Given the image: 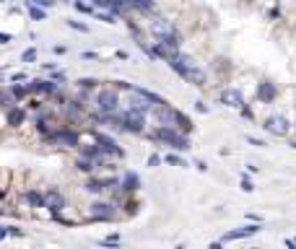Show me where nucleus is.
Returning <instances> with one entry per match:
<instances>
[{
  "mask_svg": "<svg viewBox=\"0 0 296 249\" xmlns=\"http://www.w3.org/2000/svg\"><path fill=\"white\" fill-rule=\"evenodd\" d=\"M166 65H169L174 73H177L179 78H184L187 83H192V86H206V81H208L206 70L198 68V65H195V60H192L190 55L179 52V50L174 52L169 60H166Z\"/></svg>",
  "mask_w": 296,
  "mask_h": 249,
  "instance_id": "f257e3e1",
  "label": "nucleus"
},
{
  "mask_svg": "<svg viewBox=\"0 0 296 249\" xmlns=\"http://www.w3.org/2000/svg\"><path fill=\"white\" fill-rule=\"evenodd\" d=\"M148 31L156 36V42L166 44L169 50H179V47H182V36H179L177 29H174V24L169 21V18L153 16L151 21H148Z\"/></svg>",
  "mask_w": 296,
  "mask_h": 249,
  "instance_id": "f03ea898",
  "label": "nucleus"
},
{
  "mask_svg": "<svg viewBox=\"0 0 296 249\" xmlns=\"http://www.w3.org/2000/svg\"><path fill=\"white\" fill-rule=\"evenodd\" d=\"M148 140L166 143L172 151H190L187 133H182V130H177V127H172V125H159L153 133H148Z\"/></svg>",
  "mask_w": 296,
  "mask_h": 249,
  "instance_id": "7ed1b4c3",
  "label": "nucleus"
},
{
  "mask_svg": "<svg viewBox=\"0 0 296 249\" xmlns=\"http://www.w3.org/2000/svg\"><path fill=\"white\" fill-rule=\"evenodd\" d=\"M44 140L50 145H65V148H78L81 145V135L76 130H68V127H60V130H50L44 135Z\"/></svg>",
  "mask_w": 296,
  "mask_h": 249,
  "instance_id": "20e7f679",
  "label": "nucleus"
},
{
  "mask_svg": "<svg viewBox=\"0 0 296 249\" xmlns=\"http://www.w3.org/2000/svg\"><path fill=\"white\" fill-rule=\"evenodd\" d=\"M96 109L99 114H119V96L115 88H101L96 94Z\"/></svg>",
  "mask_w": 296,
  "mask_h": 249,
  "instance_id": "39448f33",
  "label": "nucleus"
},
{
  "mask_svg": "<svg viewBox=\"0 0 296 249\" xmlns=\"http://www.w3.org/2000/svg\"><path fill=\"white\" fill-rule=\"evenodd\" d=\"M143 122H146V114L143 112L127 109V112H122V119H119V130L133 133V135H143Z\"/></svg>",
  "mask_w": 296,
  "mask_h": 249,
  "instance_id": "423d86ee",
  "label": "nucleus"
},
{
  "mask_svg": "<svg viewBox=\"0 0 296 249\" xmlns=\"http://www.w3.org/2000/svg\"><path fill=\"white\" fill-rule=\"evenodd\" d=\"M91 135H94V140L101 145V148H104L107 156H115V159H125V148H119L115 138H109V135H104V133H91Z\"/></svg>",
  "mask_w": 296,
  "mask_h": 249,
  "instance_id": "0eeeda50",
  "label": "nucleus"
},
{
  "mask_svg": "<svg viewBox=\"0 0 296 249\" xmlns=\"http://www.w3.org/2000/svg\"><path fill=\"white\" fill-rule=\"evenodd\" d=\"M265 130L267 133H273V135H278V138H286L289 135V130H291V125H289V119H286L283 114H278V117H267L265 119Z\"/></svg>",
  "mask_w": 296,
  "mask_h": 249,
  "instance_id": "6e6552de",
  "label": "nucleus"
},
{
  "mask_svg": "<svg viewBox=\"0 0 296 249\" xmlns=\"http://www.w3.org/2000/svg\"><path fill=\"white\" fill-rule=\"evenodd\" d=\"M26 88H29V94H58V81L50 78V81H44V78H34L26 83Z\"/></svg>",
  "mask_w": 296,
  "mask_h": 249,
  "instance_id": "1a4fd4ad",
  "label": "nucleus"
},
{
  "mask_svg": "<svg viewBox=\"0 0 296 249\" xmlns=\"http://www.w3.org/2000/svg\"><path fill=\"white\" fill-rule=\"evenodd\" d=\"M91 213V221H101V223H107V221L115 218V205L112 202H94V205L89 208Z\"/></svg>",
  "mask_w": 296,
  "mask_h": 249,
  "instance_id": "9d476101",
  "label": "nucleus"
},
{
  "mask_svg": "<svg viewBox=\"0 0 296 249\" xmlns=\"http://www.w3.org/2000/svg\"><path fill=\"white\" fill-rule=\"evenodd\" d=\"M255 96H257L260 104H270V101H275V96H278V86H275L273 81H263V83H257Z\"/></svg>",
  "mask_w": 296,
  "mask_h": 249,
  "instance_id": "9b49d317",
  "label": "nucleus"
},
{
  "mask_svg": "<svg viewBox=\"0 0 296 249\" xmlns=\"http://www.w3.org/2000/svg\"><path fill=\"white\" fill-rule=\"evenodd\" d=\"M221 104L229 109H242L244 107V94L239 88H224L221 91Z\"/></svg>",
  "mask_w": 296,
  "mask_h": 249,
  "instance_id": "f8f14e48",
  "label": "nucleus"
},
{
  "mask_svg": "<svg viewBox=\"0 0 296 249\" xmlns=\"http://www.w3.org/2000/svg\"><path fill=\"white\" fill-rule=\"evenodd\" d=\"M260 231H263V226H260V221H257V223H247V226H242V228H237V231L224 234V239H221V242H237V239L255 236V234H260Z\"/></svg>",
  "mask_w": 296,
  "mask_h": 249,
  "instance_id": "ddd939ff",
  "label": "nucleus"
},
{
  "mask_svg": "<svg viewBox=\"0 0 296 249\" xmlns=\"http://www.w3.org/2000/svg\"><path fill=\"white\" fill-rule=\"evenodd\" d=\"M44 197H47V208L52 210V213L65 210V197H62L60 190H47V192H44Z\"/></svg>",
  "mask_w": 296,
  "mask_h": 249,
  "instance_id": "4468645a",
  "label": "nucleus"
},
{
  "mask_svg": "<svg viewBox=\"0 0 296 249\" xmlns=\"http://www.w3.org/2000/svg\"><path fill=\"white\" fill-rule=\"evenodd\" d=\"M24 200L29 202L31 208H47V197H44V192H39V190H26Z\"/></svg>",
  "mask_w": 296,
  "mask_h": 249,
  "instance_id": "2eb2a0df",
  "label": "nucleus"
},
{
  "mask_svg": "<svg viewBox=\"0 0 296 249\" xmlns=\"http://www.w3.org/2000/svg\"><path fill=\"white\" fill-rule=\"evenodd\" d=\"M24 119H26V112H24L21 107H11V109H5V122L11 125V127L24 125Z\"/></svg>",
  "mask_w": 296,
  "mask_h": 249,
  "instance_id": "dca6fc26",
  "label": "nucleus"
},
{
  "mask_svg": "<svg viewBox=\"0 0 296 249\" xmlns=\"http://www.w3.org/2000/svg\"><path fill=\"white\" fill-rule=\"evenodd\" d=\"M138 187H141V177H138L135 171H127L122 177V184H119V190L122 192H135Z\"/></svg>",
  "mask_w": 296,
  "mask_h": 249,
  "instance_id": "f3484780",
  "label": "nucleus"
},
{
  "mask_svg": "<svg viewBox=\"0 0 296 249\" xmlns=\"http://www.w3.org/2000/svg\"><path fill=\"white\" fill-rule=\"evenodd\" d=\"M83 190H86V192H94V195H99V192L109 190V182H107V179H96V177H91L86 184H83Z\"/></svg>",
  "mask_w": 296,
  "mask_h": 249,
  "instance_id": "a211bd4d",
  "label": "nucleus"
},
{
  "mask_svg": "<svg viewBox=\"0 0 296 249\" xmlns=\"http://www.w3.org/2000/svg\"><path fill=\"white\" fill-rule=\"evenodd\" d=\"M174 127H177V130H182V133H192V119L184 114V112H179V109H177V119H174Z\"/></svg>",
  "mask_w": 296,
  "mask_h": 249,
  "instance_id": "6ab92c4d",
  "label": "nucleus"
},
{
  "mask_svg": "<svg viewBox=\"0 0 296 249\" xmlns=\"http://www.w3.org/2000/svg\"><path fill=\"white\" fill-rule=\"evenodd\" d=\"M26 13H29V18H34V21H44V18H47L44 8H39L36 3H31V0H26Z\"/></svg>",
  "mask_w": 296,
  "mask_h": 249,
  "instance_id": "aec40b11",
  "label": "nucleus"
},
{
  "mask_svg": "<svg viewBox=\"0 0 296 249\" xmlns=\"http://www.w3.org/2000/svg\"><path fill=\"white\" fill-rule=\"evenodd\" d=\"M130 8H133V11H141V13H153L156 3H153V0H133Z\"/></svg>",
  "mask_w": 296,
  "mask_h": 249,
  "instance_id": "412c9836",
  "label": "nucleus"
},
{
  "mask_svg": "<svg viewBox=\"0 0 296 249\" xmlns=\"http://www.w3.org/2000/svg\"><path fill=\"white\" fill-rule=\"evenodd\" d=\"M0 107H3V109L16 107V96L11 94V88H0Z\"/></svg>",
  "mask_w": 296,
  "mask_h": 249,
  "instance_id": "4be33fe9",
  "label": "nucleus"
},
{
  "mask_svg": "<svg viewBox=\"0 0 296 249\" xmlns=\"http://www.w3.org/2000/svg\"><path fill=\"white\" fill-rule=\"evenodd\" d=\"M76 166H78L81 171H86V174H91V171H94V169H96L99 164H96L94 159H89V156H81V159L76 161Z\"/></svg>",
  "mask_w": 296,
  "mask_h": 249,
  "instance_id": "5701e85b",
  "label": "nucleus"
},
{
  "mask_svg": "<svg viewBox=\"0 0 296 249\" xmlns=\"http://www.w3.org/2000/svg\"><path fill=\"white\" fill-rule=\"evenodd\" d=\"M164 161H166V164H172V166H182V169H187V166H190L179 153H166V156H164Z\"/></svg>",
  "mask_w": 296,
  "mask_h": 249,
  "instance_id": "b1692460",
  "label": "nucleus"
},
{
  "mask_svg": "<svg viewBox=\"0 0 296 249\" xmlns=\"http://www.w3.org/2000/svg\"><path fill=\"white\" fill-rule=\"evenodd\" d=\"M76 11H81V13H89V16H96V5L91 3V5H86V3H81V0H76Z\"/></svg>",
  "mask_w": 296,
  "mask_h": 249,
  "instance_id": "393cba45",
  "label": "nucleus"
},
{
  "mask_svg": "<svg viewBox=\"0 0 296 249\" xmlns=\"http://www.w3.org/2000/svg\"><path fill=\"white\" fill-rule=\"evenodd\" d=\"M11 94H13V96H16V101H18V99L29 96V88H26V86H18V81H16L13 86H11Z\"/></svg>",
  "mask_w": 296,
  "mask_h": 249,
  "instance_id": "a878e982",
  "label": "nucleus"
},
{
  "mask_svg": "<svg viewBox=\"0 0 296 249\" xmlns=\"http://www.w3.org/2000/svg\"><path fill=\"white\" fill-rule=\"evenodd\" d=\"M36 52L34 47H29V50H24V55H21V62H36Z\"/></svg>",
  "mask_w": 296,
  "mask_h": 249,
  "instance_id": "bb28decb",
  "label": "nucleus"
},
{
  "mask_svg": "<svg viewBox=\"0 0 296 249\" xmlns=\"http://www.w3.org/2000/svg\"><path fill=\"white\" fill-rule=\"evenodd\" d=\"M65 24H68V29H73V31L89 34V26H86V24H81V21H65Z\"/></svg>",
  "mask_w": 296,
  "mask_h": 249,
  "instance_id": "cd10ccee",
  "label": "nucleus"
},
{
  "mask_svg": "<svg viewBox=\"0 0 296 249\" xmlns=\"http://www.w3.org/2000/svg\"><path fill=\"white\" fill-rule=\"evenodd\" d=\"M65 109H68V114H70V117H78V114L83 112V107L78 104V101H68V107H65Z\"/></svg>",
  "mask_w": 296,
  "mask_h": 249,
  "instance_id": "c85d7f7f",
  "label": "nucleus"
},
{
  "mask_svg": "<svg viewBox=\"0 0 296 249\" xmlns=\"http://www.w3.org/2000/svg\"><path fill=\"white\" fill-rule=\"evenodd\" d=\"M96 83H99L96 78H81L78 86H81V88H96Z\"/></svg>",
  "mask_w": 296,
  "mask_h": 249,
  "instance_id": "c756f323",
  "label": "nucleus"
},
{
  "mask_svg": "<svg viewBox=\"0 0 296 249\" xmlns=\"http://www.w3.org/2000/svg\"><path fill=\"white\" fill-rule=\"evenodd\" d=\"M242 190L244 192H255V184H252V179H249V174H244V177H242Z\"/></svg>",
  "mask_w": 296,
  "mask_h": 249,
  "instance_id": "7c9ffc66",
  "label": "nucleus"
},
{
  "mask_svg": "<svg viewBox=\"0 0 296 249\" xmlns=\"http://www.w3.org/2000/svg\"><path fill=\"white\" fill-rule=\"evenodd\" d=\"M99 244H104V247H117L119 244V236L115 234V236H107V239H101Z\"/></svg>",
  "mask_w": 296,
  "mask_h": 249,
  "instance_id": "2f4dec72",
  "label": "nucleus"
},
{
  "mask_svg": "<svg viewBox=\"0 0 296 249\" xmlns=\"http://www.w3.org/2000/svg\"><path fill=\"white\" fill-rule=\"evenodd\" d=\"M247 143H249V145H257V148H263V145H267L265 140H260V138H252V135H247Z\"/></svg>",
  "mask_w": 296,
  "mask_h": 249,
  "instance_id": "473e14b6",
  "label": "nucleus"
},
{
  "mask_svg": "<svg viewBox=\"0 0 296 249\" xmlns=\"http://www.w3.org/2000/svg\"><path fill=\"white\" fill-rule=\"evenodd\" d=\"M8 236H16V239H21L24 236V231L18 226H8Z\"/></svg>",
  "mask_w": 296,
  "mask_h": 249,
  "instance_id": "72a5a7b5",
  "label": "nucleus"
},
{
  "mask_svg": "<svg viewBox=\"0 0 296 249\" xmlns=\"http://www.w3.org/2000/svg\"><path fill=\"white\" fill-rule=\"evenodd\" d=\"M195 109H198V112H200V114H208V112H210V109H208V104H206V101H195Z\"/></svg>",
  "mask_w": 296,
  "mask_h": 249,
  "instance_id": "f704fd0d",
  "label": "nucleus"
},
{
  "mask_svg": "<svg viewBox=\"0 0 296 249\" xmlns=\"http://www.w3.org/2000/svg\"><path fill=\"white\" fill-rule=\"evenodd\" d=\"M161 161H164V159H161V156H156V153H153V156H148V166H151V169H153V166H159Z\"/></svg>",
  "mask_w": 296,
  "mask_h": 249,
  "instance_id": "c9c22d12",
  "label": "nucleus"
},
{
  "mask_svg": "<svg viewBox=\"0 0 296 249\" xmlns=\"http://www.w3.org/2000/svg\"><path fill=\"white\" fill-rule=\"evenodd\" d=\"M96 8H112V0H91Z\"/></svg>",
  "mask_w": 296,
  "mask_h": 249,
  "instance_id": "e433bc0d",
  "label": "nucleus"
},
{
  "mask_svg": "<svg viewBox=\"0 0 296 249\" xmlns=\"http://www.w3.org/2000/svg\"><path fill=\"white\" fill-rule=\"evenodd\" d=\"M31 3L42 5V8H52V5H55V0H31Z\"/></svg>",
  "mask_w": 296,
  "mask_h": 249,
  "instance_id": "4c0bfd02",
  "label": "nucleus"
},
{
  "mask_svg": "<svg viewBox=\"0 0 296 249\" xmlns=\"http://www.w3.org/2000/svg\"><path fill=\"white\" fill-rule=\"evenodd\" d=\"M81 57H83V60H99V55H96V52H91V50H86V52L81 55Z\"/></svg>",
  "mask_w": 296,
  "mask_h": 249,
  "instance_id": "58836bf2",
  "label": "nucleus"
},
{
  "mask_svg": "<svg viewBox=\"0 0 296 249\" xmlns=\"http://www.w3.org/2000/svg\"><path fill=\"white\" fill-rule=\"evenodd\" d=\"M239 112H242V117H244V119H252V109H249L247 104H244L242 109H239Z\"/></svg>",
  "mask_w": 296,
  "mask_h": 249,
  "instance_id": "ea45409f",
  "label": "nucleus"
},
{
  "mask_svg": "<svg viewBox=\"0 0 296 249\" xmlns=\"http://www.w3.org/2000/svg\"><path fill=\"white\" fill-rule=\"evenodd\" d=\"M11 42H13L11 34H3V31H0V44H11Z\"/></svg>",
  "mask_w": 296,
  "mask_h": 249,
  "instance_id": "a19ab883",
  "label": "nucleus"
},
{
  "mask_svg": "<svg viewBox=\"0 0 296 249\" xmlns=\"http://www.w3.org/2000/svg\"><path fill=\"white\" fill-rule=\"evenodd\" d=\"M267 16H270V18H281V8H278V5H273V8H270V13H267Z\"/></svg>",
  "mask_w": 296,
  "mask_h": 249,
  "instance_id": "79ce46f5",
  "label": "nucleus"
},
{
  "mask_svg": "<svg viewBox=\"0 0 296 249\" xmlns=\"http://www.w3.org/2000/svg\"><path fill=\"white\" fill-rule=\"evenodd\" d=\"M16 81H26V73H13V76H11V83H16Z\"/></svg>",
  "mask_w": 296,
  "mask_h": 249,
  "instance_id": "37998d69",
  "label": "nucleus"
},
{
  "mask_svg": "<svg viewBox=\"0 0 296 249\" xmlns=\"http://www.w3.org/2000/svg\"><path fill=\"white\" fill-rule=\"evenodd\" d=\"M52 78H55V81H58V83H62V81H65V76H62V73H60V70H52Z\"/></svg>",
  "mask_w": 296,
  "mask_h": 249,
  "instance_id": "c03bdc74",
  "label": "nucleus"
},
{
  "mask_svg": "<svg viewBox=\"0 0 296 249\" xmlns=\"http://www.w3.org/2000/svg\"><path fill=\"white\" fill-rule=\"evenodd\" d=\"M195 166H198V171H208V164H206V161H200V159L195 161Z\"/></svg>",
  "mask_w": 296,
  "mask_h": 249,
  "instance_id": "a18cd8bd",
  "label": "nucleus"
},
{
  "mask_svg": "<svg viewBox=\"0 0 296 249\" xmlns=\"http://www.w3.org/2000/svg\"><path fill=\"white\" fill-rule=\"evenodd\" d=\"M3 239H8V226H0V242Z\"/></svg>",
  "mask_w": 296,
  "mask_h": 249,
  "instance_id": "49530a36",
  "label": "nucleus"
},
{
  "mask_svg": "<svg viewBox=\"0 0 296 249\" xmlns=\"http://www.w3.org/2000/svg\"><path fill=\"white\" fill-rule=\"evenodd\" d=\"M55 52H58V55H65L68 47H65V44H58V47H55Z\"/></svg>",
  "mask_w": 296,
  "mask_h": 249,
  "instance_id": "de8ad7c7",
  "label": "nucleus"
},
{
  "mask_svg": "<svg viewBox=\"0 0 296 249\" xmlns=\"http://www.w3.org/2000/svg\"><path fill=\"white\" fill-rule=\"evenodd\" d=\"M247 174H257V166L255 164H247Z\"/></svg>",
  "mask_w": 296,
  "mask_h": 249,
  "instance_id": "09e8293b",
  "label": "nucleus"
},
{
  "mask_svg": "<svg viewBox=\"0 0 296 249\" xmlns=\"http://www.w3.org/2000/svg\"><path fill=\"white\" fill-rule=\"evenodd\" d=\"M289 148H294V151H296V140H289Z\"/></svg>",
  "mask_w": 296,
  "mask_h": 249,
  "instance_id": "8fccbe9b",
  "label": "nucleus"
},
{
  "mask_svg": "<svg viewBox=\"0 0 296 249\" xmlns=\"http://www.w3.org/2000/svg\"><path fill=\"white\" fill-rule=\"evenodd\" d=\"M0 3H8V0H0Z\"/></svg>",
  "mask_w": 296,
  "mask_h": 249,
  "instance_id": "3c124183",
  "label": "nucleus"
},
{
  "mask_svg": "<svg viewBox=\"0 0 296 249\" xmlns=\"http://www.w3.org/2000/svg\"><path fill=\"white\" fill-rule=\"evenodd\" d=\"M294 127H296V125H294Z\"/></svg>",
  "mask_w": 296,
  "mask_h": 249,
  "instance_id": "603ef678",
  "label": "nucleus"
}]
</instances>
